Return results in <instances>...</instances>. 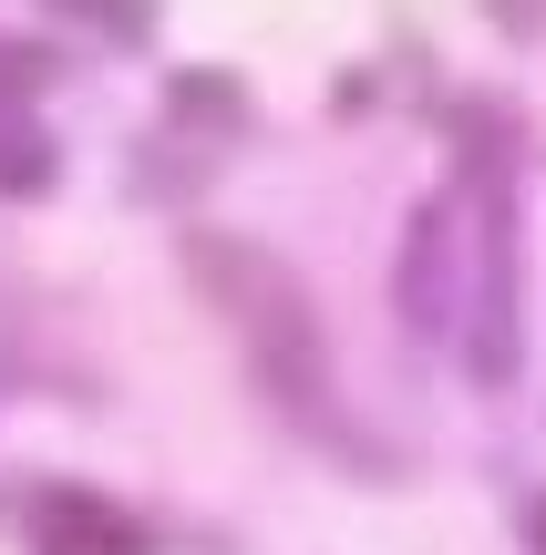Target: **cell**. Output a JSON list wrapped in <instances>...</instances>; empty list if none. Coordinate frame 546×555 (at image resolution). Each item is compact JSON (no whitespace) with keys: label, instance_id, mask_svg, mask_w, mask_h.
Instances as JSON below:
<instances>
[{"label":"cell","instance_id":"cell-3","mask_svg":"<svg viewBox=\"0 0 546 555\" xmlns=\"http://www.w3.org/2000/svg\"><path fill=\"white\" fill-rule=\"evenodd\" d=\"M31 555H155L124 504L82 494V483H52V494H31Z\"/></svg>","mask_w":546,"mask_h":555},{"label":"cell","instance_id":"cell-2","mask_svg":"<svg viewBox=\"0 0 546 555\" xmlns=\"http://www.w3.org/2000/svg\"><path fill=\"white\" fill-rule=\"evenodd\" d=\"M186 268L217 298V319L238 330L247 380H258L300 433H341V422H330V339H320V309H309L300 268L268 258V247H238V237H186Z\"/></svg>","mask_w":546,"mask_h":555},{"label":"cell","instance_id":"cell-5","mask_svg":"<svg viewBox=\"0 0 546 555\" xmlns=\"http://www.w3.org/2000/svg\"><path fill=\"white\" fill-rule=\"evenodd\" d=\"M485 21H495V31H516V41H526V31H546V0H485Z\"/></svg>","mask_w":546,"mask_h":555},{"label":"cell","instance_id":"cell-1","mask_svg":"<svg viewBox=\"0 0 546 555\" xmlns=\"http://www.w3.org/2000/svg\"><path fill=\"white\" fill-rule=\"evenodd\" d=\"M403 319L474 380L516 371V134L495 103L454 114V176L423 196L403 247Z\"/></svg>","mask_w":546,"mask_h":555},{"label":"cell","instance_id":"cell-4","mask_svg":"<svg viewBox=\"0 0 546 555\" xmlns=\"http://www.w3.org/2000/svg\"><path fill=\"white\" fill-rule=\"evenodd\" d=\"M52 11L93 21L103 41H144V31H155V11H165V0H52Z\"/></svg>","mask_w":546,"mask_h":555}]
</instances>
